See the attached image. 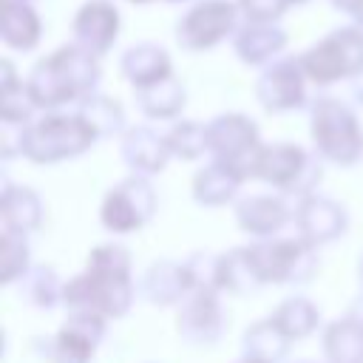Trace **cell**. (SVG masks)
<instances>
[{
	"instance_id": "6da1fadb",
	"label": "cell",
	"mask_w": 363,
	"mask_h": 363,
	"mask_svg": "<svg viewBox=\"0 0 363 363\" xmlns=\"http://www.w3.org/2000/svg\"><path fill=\"white\" fill-rule=\"evenodd\" d=\"M133 295L130 252L122 244H96L88 252L85 272L62 286V303L68 309H94L105 318H122Z\"/></svg>"
},
{
	"instance_id": "7a4b0ae2",
	"label": "cell",
	"mask_w": 363,
	"mask_h": 363,
	"mask_svg": "<svg viewBox=\"0 0 363 363\" xmlns=\"http://www.w3.org/2000/svg\"><path fill=\"white\" fill-rule=\"evenodd\" d=\"M99 57L79 43L62 45L40 60L26 77V91L43 111H57L68 102H82L96 91Z\"/></svg>"
},
{
	"instance_id": "3957f363",
	"label": "cell",
	"mask_w": 363,
	"mask_h": 363,
	"mask_svg": "<svg viewBox=\"0 0 363 363\" xmlns=\"http://www.w3.org/2000/svg\"><path fill=\"white\" fill-rule=\"evenodd\" d=\"M96 139L99 133L79 111L74 113L48 111L45 116L26 125L23 156L34 164H57V162L82 156Z\"/></svg>"
},
{
	"instance_id": "277c9868",
	"label": "cell",
	"mask_w": 363,
	"mask_h": 363,
	"mask_svg": "<svg viewBox=\"0 0 363 363\" xmlns=\"http://www.w3.org/2000/svg\"><path fill=\"white\" fill-rule=\"evenodd\" d=\"M309 133L323 162L352 167L363 156V128L354 111L335 96L315 99L309 113Z\"/></svg>"
},
{
	"instance_id": "5b68a950",
	"label": "cell",
	"mask_w": 363,
	"mask_h": 363,
	"mask_svg": "<svg viewBox=\"0 0 363 363\" xmlns=\"http://www.w3.org/2000/svg\"><path fill=\"white\" fill-rule=\"evenodd\" d=\"M250 258L258 269L261 284H306L320 267L318 247L303 235L261 238L250 244Z\"/></svg>"
},
{
	"instance_id": "8992f818",
	"label": "cell",
	"mask_w": 363,
	"mask_h": 363,
	"mask_svg": "<svg viewBox=\"0 0 363 363\" xmlns=\"http://www.w3.org/2000/svg\"><path fill=\"white\" fill-rule=\"evenodd\" d=\"M301 65L315 85H335L354 79L363 71V28L346 26L329 31L323 40L301 54Z\"/></svg>"
},
{
	"instance_id": "52a82bcc",
	"label": "cell",
	"mask_w": 363,
	"mask_h": 363,
	"mask_svg": "<svg viewBox=\"0 0 363 363\" xmlns=\"http://www.w3.org/2000/svg\"><path fill=\"white\" fill-rule=\"evenodd\" d=\"M255 179L267 182L269 187H275L284 196L301 199V196H309L318 190V184L323 179V164L318 156H312L301 145L275 142V145H264Z\"/></svg>"
},
{
	"instance_id": "ba28073f",
	"label": "cell",
	"mask_w": 363,
	"mask_h": 363,
	"mask_svg": "<svg viewBox=\"0 0 363 363\" xmlns=\"http://www.w3.org/2000/svg\"><path fill=\"white\" fill-rule=\"evenodd\" d=\"M210 136V153L221 164H227L241 182L255 179L258 159L264 150V142L258 136V125L244 113H221L207 122Z\"/></svg>"
},
{
	"instance_id": "9c48e42d",
	"label": "cell",
	"mask_w": 363,
	"mask_h": 363,
	"mask_svg": "<svg viewBox=\"0 0 363 363\" xmlns=\"http://www.w3.org/2000/svg\"><path fill=\"white\" fill-rule=\"evenodd\" d=\"M156 204H159V199H156V190L147 182V176L130 173L105 193V199L99 204V221L108 233L125 235V233L142 230L153 218Z\"/></svg>"
},
{
	"instance_id": "30bf717a",
	"label": "cell",
	"mask_w": 363,
	"mask_h": 363,
	"mask_svg": "<svg viewBox=\"0 0 363 363\" xmlns=\"http://www.w3.org/2000/svg\"><path fill=\"white\" fill-rule=\"evenodd\" d=\"M241 9L235 0H199L176 23V43L184 51H210L235 34Z\"/></svg>"
},
{
	"instance_id": "8fae6325",
	"label": "cell",
	"mask_w": 363,
	"mask_h": 363,
	"mask_svg": "<svg viewBox=\"0 0 363 363\" xmlns=\"http://www.w3.org/2000/svg\"><path fill=\"white\" fill-rule=\"evenodd\" d=\"M105 315L94 309H71L54 337L45 340L48 363H91L105 337Z\"/></svg>"
},
{
	"instance_id": "7c38bea8",
	"label": "cell",
	"mask_w": 363,
	"mask_h": 363,
	"mask_svg": "<svg viewBox=\"0 0 363 363\" xmlns=\"http://www.w3.org/2000/svg\"><path fill=\"white\" fill-rule=\"evenodd\" d=\"M306 82L309 77L301 65V57H278L261 71L255 82V96L264 111L286 113L306 102Z\"/></svg>"
},
{
	"instance_id": "4fadbf2b",
	"label": "cell",
	"mask_w": 363,
	"mask_h": 363,
	"mask_svg": "<svg viewBox=\"0 0 363 363\" xmlns=\"http://www.w3.org/2000/svg\"><path fill=\"white\" fill-rule=\"evenodd\" d=\"M176 329L187 343L196 346H210L221 340L227 332V309L218 301V292L210 289H196L190 292L176 312Z\"/></svg>"
},
{
	"instance_id": "5bb4252c",
	"label": "cell",
	"mask_w": 363,
	"mask_h": 363,
	"mask_svg": "<svg viewBox=\"0 0 363 363\" xmlns=\"http://www.w3.org/2000/svg\"><path fill=\"white\" fill-rule=\"evenodd\" d=\"M292 224H295L298 235H303L306 241L320 247V244H329L346 233L349 216L335 199H326L320 193H309V196H301L298 204L292 207Z\"/></svg>"
},
{
	"instance_id": "9a60e30c",
	"label": "cell",
	"mask_w": 363,
	"mask_h": 363,
	"mask_svg": "<svg viewBox=\"0 0 363 363\" xmlns=\"http://www.w3.org/2000/svg\"><path fill=\"white\" fill-rule=\"evenodd\" d=\"M119 9L111 0H88L74 14V37L79 45L94 51L96 57L108 54L119 37Z\"/></svg>"
},
{
	"instance_id": "2e32d148",
	"label": "cell",
	"mask_w": 363,
	"mask_h": 363,
	"mask_svg": "<svg viewBox=\"0 0 363 363\" xmlns=\"http://www.w3.org/2000/svg\"><path fill=\"white\" fill-rule=\"evenodd\" d=\"M139 292L153 306H176V303H182L193 292V281H190L187 264L184 261H170V258L153 261L145 269L142 281H139Z\"/></svg>"
},
{
	"instance_id": "e0dca14e",
	"label": "cell",
	"mask_w": 363,
	"mask_h": 363,
	"mask_svg": "<svg viewBox=\"0 0 363 363\" xmlns=\"http://www.w3.org/2000/svg\"><path fill=\"white\" fill-rule=\"evenodd\" d=\"M119 156L130 167V173L156 176L164 170L170 159V147H167L164 133H156L147 125H136V128H125L122 142H119Z\"/></svg>"
},
{
	"instance_id": "ac0fdd59",
	"label": "cell",
	"mask_w": 363,
	"mask_h": 363,
	"mask_svg": "<svg viewBox=\"0 0 363 363\" xmlns=\"http://www.w3.org/2000/svg\"><path fill=\"white\" fill-rule=\"evenodd\" d=\"M292 221V207L284 196H247L235 204L238 230L255 238H272Z\"/></svg>"
},
{
	"instance_id": "d6986e66",
	"label": "cell",
	"mask_w": 363,
	"mask_h": 363,
	"mask_svg": "<svg viewBox=\"0 0 363 363\" xmlns=\"http://www.w3.org/2000/svg\"><path fill=\"white\" fill-rule=\"evenodd\" d=\"M286 45V31L278 23H252L244 20L233 34V48L244 65H264L278 60Z\"/></svg>"
},
{
	"instance_id": "ffe728a7",
	"label": "cell",
	"mask_w": 363,
	"mask_h": 363,
	"mask_svg": "<svg viewBox=\"0 0 363 363\" xmlns=\"http://www.w3.org/2000/svg\"><path fill=\"white\" fill-rule=\"evenodd\" d=\"M43 20L31 0H3L0 37L14 51H31L40 43Z\"/></svg>"
},
{
	"instance_id": "44dd1931",
	"label": "cell",
	"mask_w": 363,
	"mask_h": 363,
	"mask_svg": "<svg viewBox=\"0 0 363 363\" xmlns=\"http://www.w3.org/2000/svg\"><path fill=\"white\" fill-rule=\"evenodd\" d=\"M122 74L133 88H145V85H153V82L170 77L173 74V62H170V54L162 45L139 43V45H130L125 51Z\"/></svg>"
},
{
	"instance_id": "7402d4cb",
	"label": "cell",
	"mask_w": 363,
	"mask_h": 363,
	"mask_svg": "<svg viewBox=\"0 0 363 363\" xmlns=\"http://www.w3.org/2000/svg\"><path fill=\"white\" fill-rule=\"evenodd\" d=\"M0 213H3V227L31 233L43 224V201L31 187L11 184L3 179V196H0Z\"/></svg>"
},
{
	"instance_id": "603a6c76",
	"label": "cell",
	"mask_w": 363,
	"mask_h": 363,
	"mask_svg": "<svg viewBox=\"0 0 363 363\" xmlns=\"http://www.w3.org/2000/svg\"><path fill=\"white\" fill-rule=\"evenodd\" d=\"M244 182L218 159H213L210 164H204L196 176H193V199L201 207H221L230 204L238 193Z\"/></svg>"
},
{
	"instance_id": "cb8c5ba5",
	"label": "cell",
	"mask_w": 363,
	"mask_h": 363,
	"mask_svg": "<svg viewBox=\"0 0 363 363\" xmlns=\"http://www.w3.org/2000/svg\"><path fill=\"white\" fill-rule=\"evenodd\" d=\"M323 352L329 363H363V315H349L326 326Z\"/></svg>"
},
{
	"instance_id": "d4e9b609",
	"label": "cell",
	"mask_w": 363,
	"mask_h": 363,
	"mask_svg": "<svg viewBox=\"0 0 363 363\" xmlns=\"http://www.w3.org/2000/svg\"><path fill=\"white\" fill-rule=\"evenodd\" d=\"M136 102L147 119H173L182 113L187 94H184V85L170 74L153 85L136 88Z\"/></svg>"
},
{
	"instance_id": "484cf974",
	"label": "cell",
	"mask_w": 363,
	"mask_h": 363,
	"mask_svg": "<svg viewBox=\"0 0 363 363\" xmlns=\"http://www.w3.org/2000/svg\"><path fill=\"white\" fill-rule=\"evenodd\" d=\"M286 352H289V337L275 326L272 318L258 320L244 332L241 354H247L258 363H281L286 357Z\"/></svg>"
},
{
	"instance_id": "4316f807",
	"label": "cell",
	"mask_w": 363,
	"mask_h": 363,
	"mask_svg": "<svg viewBox=\"0 0 363 363\" xmlns=\"http://www.w3.org/2000/svg\"><path fill=\"white\" fill-rule=\"evenodd\" d=\"M275 320V326L289 337V340H301L306 335H312L318 329V320H320V312L312 301L301 298V295H292L286 301H281L275 306V312L269 315Z\"/></svg>"
},
{
	"instance_id": "83f0119b",
	"label": "cell",
	"mask_w": 363,
	"mask_h": 363,
	"mask_svg": "<svg viewBox=\"0 0 363 363\" xmlns=\"http://www.w3.org/2000/svg\"><path fill=\"white\" fill-rule=\"evenodd\" d=\"M258 286H264V284L250 258V247H233V250L221 252V292L227 289L233 295H250Z\"/></svg>"
},
{
	"instance_id": "f1b7e54d",
	"label": "cell",
	"mask_w": 363,
	"mask_h": 363,
	"mask_svg": "<svg viewBox=\"0 0 363 363\" xmlns=\"http://www.w3.org/2000/svg\"><path fill=\"white\" fill-rule=\"evenodd\" d=\"M77 111L94 125V130L99 133V139L125 133V111H122V105H119L116 99H111V96H105V94H96V91L88 94V96L79 102Z\"/></svg>"
},
{
	"instance_id": "f546056e",
	"label": "cell",
	"mask_w": 363,
	"mask_h": 363,
	"mask_svg": "<svg viewBox=\"0 0 363 363\" xmlns=\"http://www.w3.org/2000/svg\"><path fill=\"white\" fill-rule=\"evenodd\" d=\"M28 233L3 227L0 238V284L9 286L14 281H23L31 269V252H28Z\"/></svg>"
},
{
	"instance_id": "4dcf8cb0",
	"label": "cell",
	"mask_w": 363,
	"mask_h": 363,
	"mask_svg": "<svg viewBox=\"0 0 363 363\" xmlns=\"http://www.w3.org/2000/svg\"><path fill=\"white\" fill-rule=\"evenodd\" d=\"M164 139H167L170 156H176V159H182V162H196V159H201L204 153H210L207 125L193 122V119L176 122V125L164 133Z\"/></svg>"
},
{
	"instance_id": "1f68e13d",
	"label": "cell",
	"mask_w": 363,
	"mask_h": 363,
	"mask_svg": "<svg viewBox=\"0 0 363 363\" xmlns=\"http://www.w3.org/2000/svg\"><path fill=\"white\" fill-rule=\"evenodd\" d=\"M20 284H23V298H26L31 306L51 309V306L62 303V286H65V284L57 278L54 267H45V264L31 267Z\"/></svg>"
},
{
	"instance_id": "d6a6232c",
	"label": "cell",
	"mask_w": 363,
	"mask_h": 363,
	"mask_svg": "<svg viewBox=\"0 0 363 363\" xmlns=\"http://www.w3.org/2000/svg\"><path fill=\"white\" fill-rule=\"evenodd\" d=\"M184 264H187V272H190V281H193V292L196 289L221 292V255L199 250Z\"/></svg>"
},
{
	"instance_id": "836d02e7",
	"label": "cell",
	"mask_w": 363,
	"mask_h": 363,
	"mask_svg": "<svg viewBox=\"0 0 363 363\" xmlns=\"http://www.w3.org/2000/svg\"><path fill=\"white\" fill-rule=\"evenodd\" d=\"M235 3L241 9V17L252 23H275L289 6L286 0H235Z\"/></svg>"
},
{
	"instance_id": "e575fe53",
	"label": "cell",
	"mask_w": 363,
	"mask_h": 363,
	"mask_svg": "<svg viewBox=\"0 0 363 363\" xmlns=\"http://www.w3.org/2000/svg\"><path fill=\"white\" fill-rule=\"evenodd\" d=\"M340 11H346V14H352L357 23H363V0H332Z\"/></svg>"
},
{
	"instance_id": "d590c367",
	"label": "cell",
	"mask_w": 363,
	"mask_h": 363,
	"mask_svg": "<svg viewBox=\"0 0 363 363\" xmlns=\"http://www.w3.org/2000/svg\"><path fill=\"white\" fill-rule=\"evenodd\" d=\"M352 82H354V85H352V91H354V99L363 105V71H360V74H357Z\"/></svg>"
},
{
	"instance_id": "8d00e7d4",
	"label": "cell",
	"mask_w": 363,
	"mask_h": 363,
	"mask_svg": "<svg viewBox=\"0 0 363 363\" xmlns=\"http://www.w3.org/2000/svg\"><path fill=\"white\" fill-rule=\"evenodd\" d=\"M357 278H360V286H363V255H360V261H357Z\"/></svg>"
},
{
	"instance_id": "74e56055",
	"label": "cell",
	"mask_w": 363,
	"mask_h": 363,
	"mask_svg": "<svg viewBox=\"0 0 363 363\" xmlns=\"http://www.w3.org/2000/svg\"><path fill=\"white\" fill-rule=\"evenodd\" d=\"M235 363H258V360H252V357H247V354H241Z\"/></svg>"
},
{
	"instance_id": "f35d334b",
	"label": "cell",
	"mask_w": 363,
	"mask_h": 363,
	"mask_svg": "<svg viewBox=\"0 0 363 363\" xmlns=\"http://www.w3.org/2000/svg\"><path fill=\"white\" fill-rule=\"evenodd\" d=\"M289 6H301V3H306V0H286Z\"/></svg>"
},
{
	"instance_id": "ab89813d",
	"label": "cell",
	"mask_w": 363,
	"mask_h": 363,
	"mask_svg": "<svg viewBox=\"0 0 363 363\" xmlns=\"http://www.w3.org/2000/svg\"><path fill=\"white\" fill-rule=\"evenodd\" d=\"M130 3H150V0H130Z\"/></svg>"
},
{
	"instance_id": "60d3db41",
	"label": "cell",
	"mask_w": 363,
	"mask_h": 363,
	"mask_svg": "<svg viewBox=\"0 0 363 363\" xmlns=\"http://www.w3.org/2000/svg\"><path fill=\"white\" fill-rule=\"evenodd\" d=\"M167 3H182V0H167Z\"/></svg>"
},
{
	"instance_id": "b9f144b4",
	"label": "cell",
	"mask_w": 363,
	"mask_h": 363,
	"mask_svg": "<svg viewBox=\"0 0 363 363\" xmlns=\"http://www.w3.org/2000/svg\"><path fill=\"white\" fill-rule=\"evenodd\" d=\"M303 363H309V360H303Z\"/></svg>"
}]
</instances>
